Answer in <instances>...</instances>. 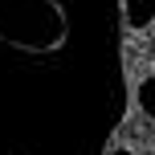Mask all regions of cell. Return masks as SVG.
Instances as JSON below:
<instances>
[{"instance_id": "1", "label": "cell", "mask_w": 155, "mask_h": 155, "mask_svg": "<svg viewBox=\"0 0 155 155\" xmlns=\"http://www.w3.org/2000/svg\"><path fill=\"white\" fill-rule=\"evenodd\" d=\"M123 25L131 33H151L155 29V0H118Z\"/></svg>"}, {"instance_id": "2", "label": "cell", "mask_w": 155, "mask_h": 155, "mask_svg": "<svg viewBox=\"0 0 155 155\" xmlns=\"http://www.w3.org/2000/svg\"><path fill=\"white\" fill-rule=\"evenodd\" d=\"M102 155H139V147H135V143H127L123 135H114V139L106 143V151Z\"/></svg>"}]
</instances>
